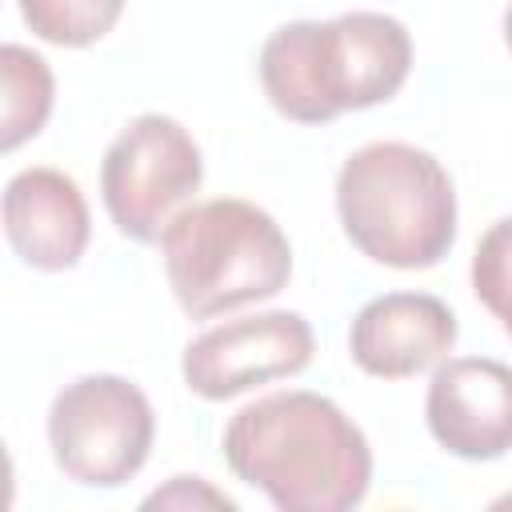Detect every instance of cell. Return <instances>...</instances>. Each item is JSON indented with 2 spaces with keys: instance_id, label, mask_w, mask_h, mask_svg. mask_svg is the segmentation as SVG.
Returning a JSON list of instances; mask_svg holds the SVG:
<instances>
[{
  "instance_id": "9",
  "label": "cell",
  "mask_w": 512,
  "mask_h": 512,
  "mask_svg": "<svg viewBox=\"0 0 512 512\" xmlns=\"http://www.w3.org/2000/svg\"><path fill=\"white\" fill-rule=\"evenodd\" d=\"M456 312L432 292H384L368 300L348 328V352L360 372L408 380L440 364L456 344Z\"/></svg>"
},
{
  "instance_id": "8",
  "label": "cell",
  "mask_w": 512,
  "mask_h": 512,
  "mask_svg": "<svg viewBox=\"0 0 512 512\" xmlns=\"http://www.w3.org/2000/svg\"><path fill=\"white\" fill-rule=\"evenodd\" d=\"M432 440L460 460H500L512 448V364L492 356L440 360L424 396Z\"/></svg>"
},
{
  "instance_id": "11",
  "label": "cell",
  "mask_w": 512,
  "mask_h": 512,
  "mask_svg": "<svg viewBox=\"0 0 512 512\" xmlns=\"http://www.w3.org/2000/svg\"><path fill=\"white\" fill-rule=\"evenodd\" d=\"M0 88H4L0 148L12 152L48 124L52 100H56V80L40 52H32L24 44H4L0 48Z\"/></svg>"
},
{
  "instance_id": "1",
  "label": "cell",
  "mask_w": 512,
  "mask_h": 512,
  "mask_svg": "<svg viewBox=\"0 0 512 512\" xmlns=\"http://www.w3.org/2000/svg\"><path fill=\"white\" fill-rule=\"evenodd\" d=\"M220 448L232 476L280 512H348L372 484L368 436L336 400L308 388L244 404Z\"/></svg>"
},
{
  "instance_id": "2",
  "label": "cell",
  "mask_w": 512,
  "mask_h": 512,
  "mask_svg": "<svg viewBox=\"0 0 512 512\" xmlns=\"http://www.w3.org/2000/svg\"><path fill=\"white\" fill-rule=\"evenodd\" d=\"M268 104L296 124H328L344 112L392 100L412 72V36L388 12H340L332 20L280 24L260 48Z\"/></svg>"
},
{
  "instance_id": "3",
  "label": "cell",
  "mask_w": 512,
  "mask_h": 512,
  "mask_svg": "<svg viewBox=\"0 0 512 512\" xmlns=\"http://www.w3.org/2000/svg\"><path fill=\"white\" fill-rule=\"evenodd\" d=\"M344 236L384 268H432L456 240V188L448 168L404 140L356 148L336 172Z\"/></svg>"
},
{
  "instance_id": "15",
  "label": "cell",
  "mask_w": 512,
  "mask_h": 512,
  "mask_svg": "<svg viewBox=\"0 0 512 512\" xmlns=\"http://www.w3.org/2000/svg\"><path fill=\"white\" fill-rule=\"evenodd\" d=\"M504 44H508V52H512V4L504 8Z\"/></svg>"
},
{
  "instance_id": "13",
  "label": "cell",
  "mask_w": 512,
  "mask_h": 512,
  "mask_svg": "<svg viewBox=\"0 0 512 512\" xmlns=\"http://www.w3.org/2000/svg\"><path fill=\"white\" fill-rule=\"evenodd\" d=\"M472 292L512 336V216L496 220L472 252Z\"/></svg>"
},
{
  "instance_id": "5",
  "label": "cell",
  "mask_w": 512,
  "mask_h": 512,
  "mask_svg": "<svg viewBox=\"0 0 512 512\" xmlns=\"http://www.w3.org/2000/svg\"><path fill=\"white\" fill-rule=\"evenodd\" d=\"M156 412L140 384L116 372H88L64 384L48 408L56 468L84 488L128 484L152 452Z\"/></svg>"
},
{
  "instance_id": "6",
  "label": "cell",
  "mask_w": 512,
  "mask_h": 512,
  "mask_svg": "<svg viewBox=\"0 0 512 512\" xmlns=\"http://www.w3.org/2000/svg\"><path fill=\"white\" fill-rule=\"evenodd\" d=\"M204 156L192 132L164 116L144 112L104 148L100 196L120 236L156 244L172 216L200 192Z\"/></svg>"
},
{
  "instance_id": "4",
  "label": "cell",
  "mask_w": 512,
  "mask_h": 512,
  "mask_svg": "<svg viewBox=\"0 0 512 512\" xmlns=\"http://www.w3.org/2000/svg\"><path fill=\"white\" fill-rule=\"evenodd\" d=\"M164 276L192 320H212L288 288L292 244L252 200L216 196L180 208L160 236Z\"/></svg>"
},
{
  "instance_id": "14",
  "label": "cell",
  "mask_w": 512,
  "mask_h": 512,
  "mask_svg": "<svg viewBox=\"0 0 512 512\" xmlns=\"http://www.w3.org/2000/svg\"><path fill=\"white\" fill-rule=\"evenodd\" d=\"M188 504L192 508H200V504H208V508H236V500L216 492L204 476H172L168 488H156L152 496H144V508H188Z\"/></svg>"
},
{
  "instance_id": "10",
  "label": "cell",
  "mask_w": 512,
  "mask_h": 512,
  "mask_svg": "<svg viewBox=\"0 0 512 512\" xmlns=\"http://www.w3.org/2000/svg\"><path fill=\"white\" fill-rule=\"evenodd\" d=\"M4 236L36 272H68L80 264L92 216L80 184L48 164L20 168L4 184Z\"/></svg>"
},
{
  "instance_id": "7",
  "label": "cell",
  "mask_w": 512,
  "mask_h": 512,
  "mask_svg": "<svg viewBox=\"0 0 512 512\" xmlns=\"http://www.w3.org/2000/svg\"><path fill=\"white\" fill-rule=\"evenodd\" d=\"M316 336L300 312L272 308L244 320L216 324L188 340L180 372L188 392L204 400H232L256 384L296 376L312 364Z\"/></svg>"
},
{
  "instance_id": "12",
  "label": "cell",
  "mask_w": 512,
  "mask_h": 512,
  "mask_svg": "<svg viewBox=\"0 0 512 512\" xmlns=\"http://www.w3.org/2000/svg\"><path fill=\"white\" fill-rule=\"evenodd\" d=\"M20 20L56 48H88L104 40L128 0H16Z\"/></svg>"
}]
</instances>
